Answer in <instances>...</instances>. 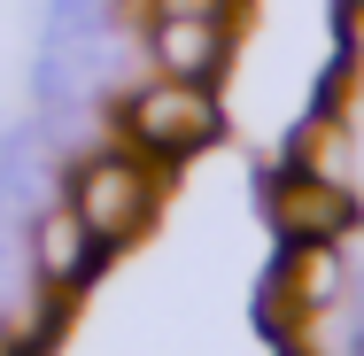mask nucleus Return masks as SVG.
Returning a JSON list of instances; mask_svg holds the SVG:
<instances>
[{"label": "nucleus", "mask_w": 364, "mask_h": 356, "mask_svg": "<svg viewBox=\"0 0 364 356\" xmlns=\"http://www.w3.org/2000/svg\"><path fill=\"white\" fill-rule=\"evenodd\" d=\"M264 217H272L279 240H341L357 225V194L349 186H326V178H310V171L287 163V171L264 178Z\"/></svg>", "instance_id": "3"}, {"label": "nucleus", "mask_w": 364, "mask_h": 356, "mask_svg": "<svg viewBox=\"0 0 364 356\" xmlns=\"http://www.w3.org/2000/svg\"><path fill=\"white\" fill-rule=\"evenodd\" d=\"M147 55L163 77H186V85H210L225 70V23H202V16H155L147 23Z\"/></svg>", "instance_id": "5"}, {"label": "nucleus", "mask_w": 364, "mask_h": 356, "mask_svg": "<svg viewBox=\"0 0 364 356\" xmlns=\"http://www.w3.org/2000/svg\"><path fill=\"white\" fill-rule=\"evenodd\" d=\"M101 256H109V248L85 232V217H77L70 202L39 210V225H31V271H39V286L85 294V279H93V264H101Z\"/></svg>", "instance_id": "4"}, {"label": "nucleus", "mask_w": 364, "mask_h": 356, "mask_svg": "<svg viewBox=\"0 0 364 356\" xmlns=\"http://www.w3.org/2000/svg\"><path fill=\"white\" fill-rule=\"evenodd\" d=\"M279 279L294 286L302 318H326V310L341 302L349 271H341V248H333V240H287V248H279Z\"/></svg>", "instance_id": "6"}, {"label": "nucleus", "mask_w": 364, "mask_h": 356, "mask_svg": "<svg viewBox=\"0 0 364 356\" xmlns=\"http://www.w3.org/2000/svg\"><path fill=\"white\" fill-rule=\"evenodd\" d=\"M287 163H294V171H310V178H326V186H349V171H357V163H349V132H341V117H326V109H318V117L294 132Z\"/></svg>", "instance_id": "7"}, {"label": "nucleus", "mask_w": 364, "mask_h": 356, "mask_svg": "<svg viewBox=\"0 0 364 356\" xmlns=\"http://www.w3.org/2000/svg\"><path fill=\"white\" fill-rule=\"evenodd\" d=\"M155 16H202V23H225L232 16V0H147Z\"/></svg>", "instance_id": "8"}, {"label": "nucleus", "mask_w": 364, "mask_h": 356, "mask_svg": "<svg viewBox=\"0 0 364 356\" xmlns=\"http://www.w3.org/2000/svg\"><path fill=\"white\" fill-rule=\"evenodd\" d=\"M171 171H178V163L140 155L132 140H117V147H101V155H85V163H77L70 210L85 217V232H93L101 248H132L147 225H155V202H163Z\"/></svg>", "instance_id": "1"}, {"label": "nucleus", "mask_w": 364, "mask_h": 356, "mask_svg": "<svg viewBox=\"0 0 364 356\" xmlns=\"http://www.w3.org/2000/svg\"><path fill=\"white\" fill-rule=\"evenodd\" d=\"M117 117H124V140L140 155H163V163H186V155H202L225 132L210 85H186V77H147Z\"/></svg>", "instance_id": "2"}]
</instances>
